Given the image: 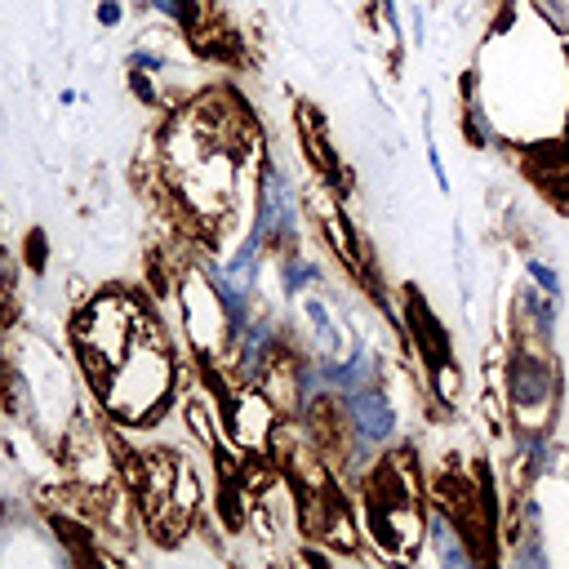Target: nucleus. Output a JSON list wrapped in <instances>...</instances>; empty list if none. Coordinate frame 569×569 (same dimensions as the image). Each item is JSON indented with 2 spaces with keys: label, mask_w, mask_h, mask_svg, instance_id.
I'll return each instance as SVG.
<instances>
[{
  "label": "nucleus",
  "mask_w": 569,
  "mask_h": 569,
  "mask_svg": "<svg viewBox=\"0 0 569 569\" xmlns=\"http://www.w3.org/2000/svg\"><path fill=\"white\" fill-rule=\"evenodd\" d=\"M218 409H222V431L236 453L271 458V440L284 413L271 405V396L258 382H227V391L218 396Z\"/></svg>",
  "instance_id": "obj_6"
},
{
  "label": "nucleus",
  "mask_w": 569,
  "mask_h": 569,
  "mask_svg": "<svg viewBox=\"0 0 569 569\" xmlns=\"http://www.w3.org/2000/svg\"><path fill=\"white\" fill-rule=\"evenodd\" d=\"M22 249H27V253H22V258H27V267H31L36 276H44V267H49V236H44L40 227H31V231H27V240H22Z\"/></svg>",
  "instance_id": "obj_16"
},
{
  "label": "nucleus",
  "mask_w": 569,
  "mask_h": 569,
  "mask_svg": "<svg viewBox=\"0 0 569 569\" xmlns=\"http://www.w3.org/2000/svg\"><path fill=\"white\" fill-rule=\"evenodd\" d=\"M58 102H62V107H76V102H84V93H76V89H62V93H58Z\"/></svg>",
  "instance_id": "obj_19"
},
{
  "label": "nucleus",
  "mask_w": 569,
  "mask_h": 569,
  "mask_svg": "<svg viewBox=\"0 0 569 569\" xmlns=\"http://www.w3.org/2000/svg\"><path fill=\"white\" fill-rule=\"evenodd\" d=\"M560 302L565 298H551L542 293L533 280H525L516 289V333L542 342V347H556V333H560Z\"/></svg>",
  "instance_id": "obj_8"
},
{
  "label": "nucleus",
  "mask_w": 569,
  "mask_h": 569,
  "mask_svg": "<svg viewBox=\"0 0 569 569\" xmlns=\"http://www.w3.org/2000/svg\"><path fill=\"white\" fill-rule=\"evenodd\" d=\"M182 373H187V365L173 356V338L164 333V320L147 307L129 347L93 382V391H98L102 413L116 427H151L173 405V391H178Z\"/></svg>",
  "instance_id": "obj_1"
},
{
  "label": "nucleus",
  "mask_w": 569,
  "mask_h": 569,
  "mask_svg": "<svg viewBox=\"0 0 569 569\" xmlns=\"http://www.w3.org/2000/svg\"><path fill=\"white\" fill-rule=\"evenodd\" d=\"M13 298H18V258L0 244V329H4V316L13 311Z\"/></svg>",
  "instance_id": "obj_14"
},
{
  "label": "nucleus",
  "mask_w": 569,
  "mask_h": 569,
  "mask_svg": "<svg viewBox=\"0 0 569 569\" xmlns=\"http://www.w3.org/2000/svg\"><path fill=\"white\" fill-rule=\"evenodd\" d=\"M525 280H533L542 293H551V298H565V276H560V267L551 262V258H542V253H525Z\"/></svg>",
  "instance_id": "obj_13"
},
{
  "label": "nucleus",
  "mask_w": 569,
  "mask_h": 569,
  "mask_svg": "<svg viewBox=\"0 0 569 569\" xmlns=\"http://www.w3.org/2000/svg\"><path fill=\"white\" fill-rule=\"evenodd\" d=\"M502 396L511 409V427H547L560 409V365L551 347L516 333V342L502 351Z\"/></svg>",
  "instance_id": "obj_3"
},
{
  "label": "nucleus",
  "mask_w": 569,
  "mask_h": 569,
  "mask_svg": "<svg viewBox=\"0 0 569 569\" xmlns=\"http://www.w3.org/2000/svg\"><path fill=\"white\" fill-rule=\"evenodd\" d=\"M142 311H147V298H138L133 289H102L71 316V351H76L89 387L120 360Z\"/></svg>",
  "instance_id": "obj_2"
},
{
  "label": "nucleus",
  "mask_w": 569,
  "mask_h": 569,
  "mask_svg": "<svg viewBox=\"0 0 569 569\" xmlns=\"http://www.w3.org/2000/svg\"><path fill=\"white\" fill-rule=\"evenodd\" d=\"M124 67H129V76H147V80H160V76L169 71V49H160V44L142 40V44H133V49L124 53Z\"/></svg>",
  "instance_id": "obj_12"
},
{
  "label": "nucleus",
  "mask_w": 569,
  "mask_h": 569,
  "mask_svg": "<svg viewBox=\"0 0 569 569\" xmlns=\"http://www.w3.org/2000/svg\"><path fill=\"white\" fill-rule=\"evenodd\" d=\"M173 307H178V333H182L187 356L200 369L218 373L227 360V347H231V320L196 258L187 267H178V276H173Z\"/></svg>",
  "instance_id": "obj_4"
},
{
  "label": "nucleus",
  "mask_w": 569,
  "mask_h": 569,
  "mask_svg": "<svg viewBox=\"0 0 569 569\" xmlns=\"http://www.w3.org/2000/svg\"><path fill=\"white\" fill-rule=\"evenodd\" d=\"M293 120H298V138H302V151H307V160H311V169H316V178H325V182H333L347 164L333 156V147H329V129H325V116L311 107V102H298L293 107Z\"/></svg>",
  "instance_id": "obj_9"
},
{
  "label": "nucleus",
  "mask_w": 569,
  "mask_h": 569,
  "mask_svg": "<svg viewBox=\"0 0 569 569\" xmlns=\"http://www.w3.org/2000/svg\"><path fill=\"white\" fill-rule=\"evenodd\" d=\"M422 129H427V164H431L436 191H440V196H449V191H453V187H449V164H445V156H440V142H436V133H431V120H427Z\"/></svg>",
  "instance_id": "obj_15"
},
{
  "label": "nucleus",
  "mask_w": 569,
  "mask_h": 569,
  "mask_svg": "<svg viewBox=\"0 0 569 569\" xmlns=\"http://www.w3.org/2000/svg\"><path fill=\"white\" fill-rule=\"evenodd\" d=\"M93 18H98V27H120L124 22V0H98Z\"/></svg>",
  "instance_id": "obj_18"
},
{
  "label": "nucleus",
  "mask_w": 569,
  "mask_h": 569,
  "mask_svg": "<svg viewBox=\"0 0 569 569\" xmlns=\"http://www.w3.org/2000/svg\"><path fill=\"white\" fill-rule=\"evenodd\" d=\"M276 280H280V298H284V302H298L302 293L320 289L325 267H320L311 253L289 249V253H276Z\"/></svg>",
  "instance_id": "obj_10"
},
{
  "label": "nucleus",
  "mask_w": 569,
  "mask_h": 569,
  "mask_svg": "<svg viewBox=\"0 0 569 569\" xmlns=\"http://www.w3.org/2000/svg\"><path fill=\"white\" fill-rule=\"evenodd\" d=\"M427 387H431V396H436L445 409H458V405H462V387H467L462 365H458L453 356L440 360V365H431V369H427Z\"/></svg>",
  "instance_id": "obj_11"
},
{
  "label": "nucleus",
  "mask_w": 569,
  "mask_h": 569,
  "mask_svg": "<svg viewBox=\"0 0 569 569\" xmlns=\"http://www.w3.org/2000/svg\"><path fill=\"white\" fill-rule=\"evenodd\" d=\"M422 529H427V542H422V556L445 565V569H467L476 560H485L476 547H471V533L467 525L445 507V502H431L422 511Z\"/></svg>",
  "instance_id": "obj_7"
},
{
  "label": "nucleus",
  "mask_w": 569,
  "mask_h": 569,
  "mask_svg": "<svg viewBox=\"0 0 569 569\" xmlns=\"http://www.w3.org/2000/svg\"><path fill=\"white\" fill-rule=\"evenodd\" d=\"M249 222L267 236L271 253H289L302 249V227H307V200L298 191V182L271 160L262 156L258 178H253V204H249Z\"/></svg>",
  "instance_id": "obj_5"
},
{
  "label": "nucleus",
  "mask_w": 569,
  "mask_h": 569,
  "mask_svg": "<svg viewBox=\"0 0 569 569\" xmlns=\"http://www.w3.org/2000/svg\"><path fill=\"white\" fill-rule=\"evenodd\" d=\"M378 18H382V31L391 44H400L405 27H400V0H378Z\"/></svg>",
  "instance_id": "obj_17"
}]
</instances>
